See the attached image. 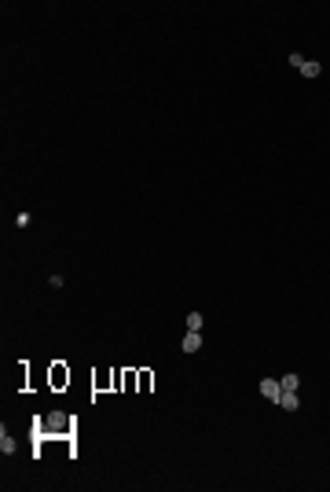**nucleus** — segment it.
<instances>
[{
    "instance_id": "nucleus-2",
    "label": "nucleus",
    "mask_w": 330,
    "mask_h": 492,
    "mask_svg": "<svg viewBox=\"0 0 330 492\" xmlns=\"http://www.w3.org/2000/svg\"><path fill=\"white\" fill-rule=\"evenodd\" d=\"M180 345H184V353H198V349H202V334H198V331H187Z\"/></svg>"
},
{
    "instance_id": "nucleus-3",
    "label": "nucleus",
    "mask_w": 330,
    "mask_h": 492,
    "mask_svg": "<svg viewBox=\"0 0 330 492\" xmlns=\"http://www.w3.org/2000/svg\"><path fill=\"white\" fill-rule=\"evenodd\" d=\"M66 382H70V371H66L62 364H55V367H52V386H66Z\"/></svg>"
},
{
    "instance_id": "nucleus-8",
    "label": "nucleus",
    "mask_w": 330,
    "mask_h": 492,
    "mask_svg": "<svg viewBox=\"0 0 330 492\" xmlns=\"http://www.w3.org/2000/svg\"><path fill=\"white\" fill-rule=\"evenodd\" d=\"M187 331H202V312H187Z\"/></svg>"
},
{
    "instance_id": "nucleus-6",
    "label": "nucleus",
    "mask_w": 330,
    "mask_h": 492,
    "mask_svg": "<svg viewBox=\"0 0 330 492\" xmlns=\"http://www.w3.org/2000/svg\"><path fill=\"white\" fill-rule=\"evenodd\" d=\"M319 63H316V59H305V63H301V74H305V78H319Z\"/></svg>"
},
{
    "instance_id": "nucleus-7",
    "label": "nucleus",
    "mask_w": 330,
    "mask_h": 492,
    "mask_svg": "<svg viewBox=\"0 0 330 492\" xmlns=\"http://www.w3.org/2000/svg\"><path fill=\"white\" fill-rule=\"evenodd\" d=\"M0 452H4V455H11V452H15V437L8 434V430H0Z\"/></svg>"
},
{
    "instance_id": "nucleus-5",
    "label": "nucleus",
    "mask_w": 330,
    "mask_h": 492,
    "mask_svg": "<svg viewBox=\"0 0 330 492\" xmlns=\"http://www.w3.org/2000/svg\"><path fill=\"white\" fill-rule=\"evenodd\" d=\"M297 404H301V401H297V393H282L279 397V408L282 411H297Z\"/></svg>"
},
{
    "instance_id": "nucleus-4",
    "label": "nucleus",
    "mask_w": 330,
    "mask_h": 492,
    "mask_svg": "<svg viewBox=\"0 0 330 492\" xmlns=\"http://www.w3.org/2000/svg\"><path fill=\"white\" fill-rule=\"evenodd\" d=\"M279 386H282V393H297L301 378H297V375H282V378H279Z\"/></svg>"
},
{
    "instance_id": "nucleus-1",
    "label": "nucleus",
    "mask_w": 330,
    "mask_h": 492,
    "mask_svg": "<svg viewBox=\"0 0 330 492\" xmlns=\"http://www.w3.org/2000/svg\"><path fill=\"white\" fill-rule=\"evenodd\" d=\"M261 397H268V401H275V404H279V397H282L279 378H264V382H261Z\"/></svg>"
}]
</instances>
